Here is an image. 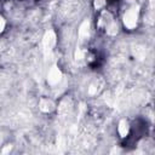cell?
<instances>
[{
	"mask_svg": "<svg viewBox=\"0 0 155 155\" xmlns=\"http://www.w3.org/2000/svg\"><path fill=\"white\" fill-rule=\"evenodd\" d=\"M42 42H44V47L46 51H51L52 47L54 46L56 44V35L53 31H47L45 35H44V39H42Z\"/></svg>",
	"mask_w": 155,
	"mask_h": 155,
	"instance_id": "3",
	"label": "cell"
},
{
	"mask_svg": "<svg viewBox=\"0 0 155 155\" xmlns=\"http://www.w3.org/2000/svg\"><path fill=\"white\" fill-rule=\"evenodd\" d=\"M104 5H105V0H94V7L97 10L102 8Z\"/></svg>",
	"mask_w": 155,
	"mask_h": 155,
	"instance_id": "6",
	"label": "cell"
},
{
	"mask_svg": "<svg viewBox=\"0 0 155 155\" xmlns=\"http://www.w3.org/2000/svg\"><path fill=\"white\" fill-rule=\"evenodd\" d=\"M130 131V125L127 120H121L117 125V133L120 134V137H126Z\"/></svg>",
	"mask_w": 155,
	"mask_h": 155,
	"instance_id": "4",
	"label": "cell"
},
{
	"mask_svg": "<svg viewBox=\"0 0 155 155\" xmlns=\"http://www.w3.org/2000/svg\"><path fill=\"white\" fill-rule=\"evenodd\" d=\"M40 109L45 113H48L53 109V103L50 99H41L40 101Z\"/></svg>",
	"mask_w": 155,
	"mask_h": 155,
	"instance_id": "5",
	"label": "cell"
},
{
	"mask_svg": "<svg viewBox=\"0 0 155 155\" xmlns=\"http://www.w3.org/2000/svg\"><path fill=\"white\" fill-rule=\"evenodd\" d=\"M61 80H62V71L59 70L58 67H52V68L48 70V74H47V82H48L51 86H54V85H57Z\"/></svg>",
	"mask_w": 155,
	"mask_h": 155,
	"instance_id": "2",
	"label": "cell"
},
{
	"mask_svg": "<svg viewBox=\"0 0 155 155\" xmlns=\"http://www.w3.org/2000/svg\"><path fill=\"white\" fill-rule=\"evenodd\" d=\"M124 25L127 29H134L138 22V8L136 7H131L128 8L125 13H124Z\"/></svg>",
	"mask_w": 155,
	"mask_h": 155,
	"instance_id": "1",
	"label": "cell"
},
{
	"mask_svg": "<svg viewBox=\"0 0 155 155\" xmlns=\"http://www.w3.org/2000/svg\"><path fill=\"white\" fill-rule=\"evenodd\" d=\"M5 27H6V21L4 19V17H1V16H0V33H2V31H4Z\"/></svg>",
	"mask_w": 155,
	"mask_h": 155,
	"instance_id": "7",
	"label": "cell"
}]
</instances>
